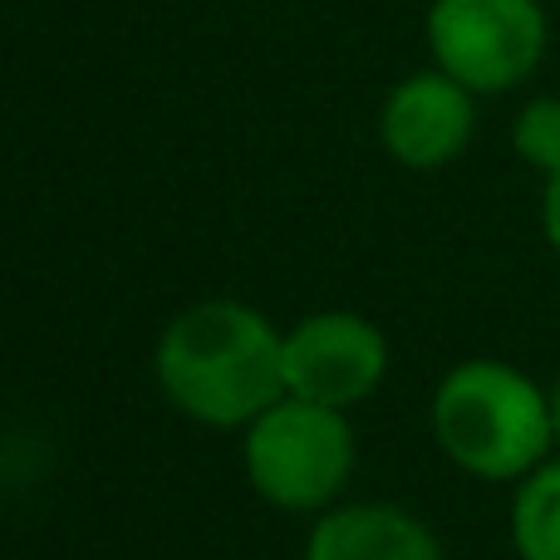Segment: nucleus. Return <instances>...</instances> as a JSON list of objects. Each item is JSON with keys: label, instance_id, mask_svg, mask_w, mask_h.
<instances>
[{"label": "nucleus", "instance_id": "1", "mask_svg": "<svg viewBox=\"0 0 560 560\" xmlns=\"http://www.w3.org/2000/svg\"><path fill=\"white\" fill-rule=\"evenodd\" d=\"M153 374L183 418L242 433L285 398V329L246 300H197L163 325Z\"/></svg>", "mask_w": 560, "mask_h": 560}, {"label": "nucleus", "instance_id": "2", "mask_svg": "<svg viewBox=\"0 0 560 560\" xmlns=\"http://www.w3.org/2000/svg\"><path fill=\"white\" fill-rule=\"evenodd\" d=\"M433 443L457 472L516 487L556 453L551 398L512 359H457L428 404Z\"/></svg>", "mask_w": 560, "mask_h": 560}, {"label": "nucleus", "instance_id": "3", "mask_svg": "<svg viewBox=\"0 0 560 560\" xmlns=\"http://www.w3.org/2000/svg\"><path fill=\"white\" fill-rule=\"evenodd\" d=\"M359 463V438L349 413L310 398H280L256 423L242 428L246 487L276 512L319 516L345 497Z\"/></svg>", "mask_w": 560, "mask_h": 560}, {"label": "nucleus", "instance_id": "4", "mask_svg": "<svg viewBox=\"0 0 560 560\" xmlns=\"http://www.w3.org/2000/svg\"><path fill=\"white\" fill-rule=\"evenodd\" d=\"M541 0H433L428 5V49L433 69L453 74L472 94H506L526 84L546 59Z\"/></svg>", "mask_w": 560, "mask_h": 560}, {"label": "nucleus", "instance_id": "5", "mask_svg": "<svg viewBox=\"0 0 560 560\" xmlns=\"http://www.w3.org/2000/svg\"><path fill=\"white\" fill-rule=\"evenodd\" d=\"M388 378V335L359 310H315L285 329V394L325 408L369 404Z\"/></svg>", "mask_w": 560, "mask_h": 560}, {"label": "nucleus", "instance_id": "6", "mask_svg": "<svg viewBox=\"0 0 560 560\" xmlns=\"http://www.w3.org/2000/svg\"><path fill=\"white\" fill-rule=\"evenodd\" d=\"M472 98H477L472 89H463L443 69L408 74L404 84L388 89L384 108H378L384 153L398 167H413V173H438V167L457 163L477 128Z\"/></svg>", "mask_w": 560, "mask_h": 560}, {"label": "nucleus", "instance_id": "7", "mask_svg": "<svg viewBox=\"0 0 560 560\" xmlns=\"http://www.w3.org/2000/svg\"><path fill=\"white\" fill-rule=\"evenodd\" d=\"M300 560H443V541L398 502H335L310 522Z\"/></svg>", "mask_w": 560, "mask_h": 560}, {"label": "nucleus", "instance_id": "8", "mask_svg": "<svg viewBox=\"0 0 560 560\" xmlns=\"http://www.w3.org/2000/svg\"><path fill=\"white\" fill-rule=\"evenodd\" d=\"M506 532L516 560H560V453L512 487Z\"/></svg>", "mask_w": 560, "mask_h": 560}, {"label": "nucleus", "instance_id": "9", "mask_svg": "<svg viewBox=\"0 0 560 560\" xmlns=\"http://www.w3.org/2000/svg\"><path fill=\"white\" fill-rule=\"evenodd\" d=\"M512 153L541 177L560 173V94H541L522 104L512 124Z\"/></svg>", "mask_w": 560, "mask_h": 560}, {"label": "nucleus", "instance_id": "10", "mask_svg": "<svg viewBox=\"0 0 560 560\" xmlns=\"http://www.w3.org/2000/svg\"><path fill=\"white\" fill-rule=\"evenodd\" d=\"M541 236H546V246L560 256V173H551L546 187H541Z\"/></svg>", "mask_w": 560, "mask_h": 560}, {"label": "nucleus", "instance_id": "11", "mask_svg": "<svg viewBox=\"0 0 560 560\" xmlns=\"http://www.w3.org/2000/svg\"><path fill=\"white\" fill-rule=\"evenodd\" d=\"M546 398H551V433H556V453H560V374L546 384Z\"/></svg>", "mask_w": 560, "mask_h": 560}]
</instances>
